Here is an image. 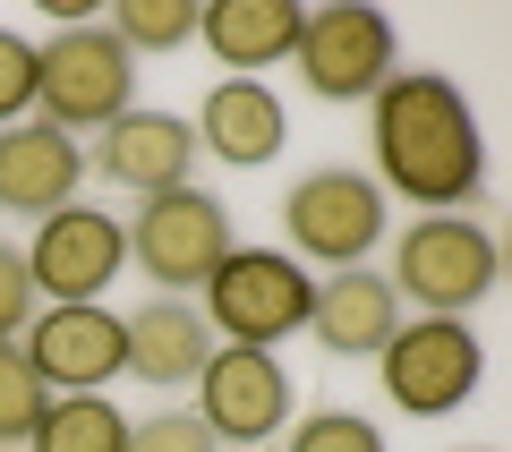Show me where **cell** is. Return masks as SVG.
<instances>
[{
    "label": "cell",
    "instance_id": "4fadbf2b",
    "mask_svg": "<svg viewBox=\"0 0 512 452\" xmlns=\"http://www.w3.org/2000/svg\"><path fill=\"white\" fill-rule=\"evenodd\" d=\"M77 188H86V145L77 137H60L35 111L18 128H0V214L43 222L60 205H77Z\"/></svg>",
    "mask_w": 512,
    "mask_h": 452
},
{
    "label": "cell",
    "instance_id": "cb8c5ba5",
    "mask_svg": "<svg viewBox=\"0 0 512 452\" xmlns=\"http://www.w3.org/2000/svg\"><path fill=\"white\" fill-rule=\"evenodd\" d=\"M26 325H35V273L18 239H0V342H18Z\"/></svg>",
    "mask_w": 512,
    "mask_h": 452
},
{
    "label": "cell",
    "instance_id": "8fae6325",
    "mask_svg": "<svg viewBox=\"0 0 512 452\" xmlns=\"http://www.w3.org/2000/svg\"><path fill=\"white\" fill-rule=\"evenodd\" d=\"M26 367L43 376V393H103L111 376H128V325L94 299V308H35V325L18 333Z\"/></svg>",
    "mask_w": 512,
    "mask_h": 452
},
{
    "label": "cell",
    "instance_id": "7c38bea8",
    "mask_svg": "<svg viewBox=\"0 0 512 452\" xmlns=\"http://www.w3.org/2000/svg\"><path fill=\"white\" fill-rule=\"evenodd\" d=\"M86 171H103V188H120V197H171V188H188V171H197V128L180 120V111H120V120L94 137Z\"/></svg>",
    "mask_w": 512,
    "mask_h": 452
},
{
    "label": "cell",
    "instance_id": "277c9868",
    "mask_svg": "<svg viewBox=\"0 0 512 452\" xmlns=\"http://www.w3.org/2000/svg\"><path fill=\"white\" fill-rule=\"evenodd\" d=\"M376 384L402 418H453L487 384V342L470 333V316H402L376 350Z\"/></svg>",
    "mask_w": 512,
    "mask_h": 452
},
{
    "label": "cell",
    "instance_id": "d6986e66",
    "mask_svg": "<svg viewBox=\"0 0 512 452\" xmlns=\"http://www.w3.org/2000/svg\"><path fill=\"white\" fill-rule=\"evenodd\" d=\"M103 26L128 43V60H154V52H180V43H197V9H188V0H120Z\"/></svg>",
    "mask_w": 512,
    "mask_h": 452
},
{
    "label": "cell",
    "instance_id": "d4e9b609",
    "mask_svg": "<svg viewBox=\"0 0 512 452\" xmlns=\"http://www.w3.org/2000/svg\"><path fill=\"white\" fill-rule=\"evenodd\" d=\"M470 452H487V444H470Z\"/></svg>",
    "mask_w": 512,
    "mask_h": 452
},
{
    "label": "cell",
    "instance_id": "603a6c76",
    "mask_svg": "<svg viewBox=\"0 0 512 452\" xmlns=\"http://www.w3.org/2000/svg\"><path fill=\"white\" fill-rule=\"evenodd\" d=\"M26 111H35V43L0 26V128H18Z\"/></svg>",
    "mask_w": 512,
    "mask_h": 452
},
{
    "label": "cell",
    "instance_id": "5bb4252c",
    "mask_svg": "<svg viewBox=\"0 0 512 452\" xmlns=\"http://www.w3.org/2000/svg\"><path fill=\"white\" fill-rule=\"evenodd\" d=\"M188 128H197V154H214L231 171H265L291 145V103L265 77H222V86H205V103H197Z\"/></svg>",
    "mask_w": 512,
    "mask_h": 452
},
{
    "label": "cell",
    "instance_id": "9a60e30c",
    "mask_svg": "<svg viewBox=\"0 0 512 452\" xmlns=\"http://www.w3.org/2000/svg\"><path fill=\"white\" fill-rule=\"evenodd\" d=\"M393 325H402V299H393V282H384L376 265L325 273L316 299H308V333H316V350H333V359H376V350L393 342Z\"/></svg>",
    "mask_w": 512,
    "mask_h": 452
},
{
    "label": "cell",
    "instance_id": "2e32d148",
    "mask_svg": "<svg viewBox=\"0 0 512 452\" xmlns=\"http://www.w3.org/2000/svg\"><path fill=\"white\" fill-rule=\"evenodd\" d=\"M128 376L154 384V393H180V384L205 376V359H214V325L197 316V299H163L154 290L146 308H128Z\"/></svg>",
    "mask_w": 512,
    "mask_h": 452
},
{
    "label": "cell",
    "instance_id": "6da1fadb",
    "mask_svg": "<svg viewBox=\"0 0 512 452\" xmlns=\"http://www.w3.org/2000/svg\"><path fill=\"white\" fill-rule=\"evenodd\" d=\"M367 154L384 205H427V214H461L487 205V137H478L470 94L444 69H393L367 103Z\"/></svg>",
    "mask_w": 512,
    "mask_h": 452
},
{
    "label": "cell",
    "instance_id": "44dd1931",
    "mask_svg": "<svg viewBox=\"0 0 512 452\" xmlns=\"http://www.w3.org/2000/svg\"><path fill=\"white\" fill-rule=\"evenodd\" d=\"M43 410H52L43 376L26 367V350H18V342H0V452H9V444H26Z\"/></svg>",
    "mask_w": 512,
    "mask_h": 452
},
{
    "label": "cell",
    "instance_id": "52a82bcc",
    "mask_svg": "<svg viewBox=\"0 0 512 452\" xmlns=\"http://www.w3.org/2000/svg\"><path fill=\"white\" fill-rule=\"evenodd\" d=\"M291 69L316 103H376V86L402 69V35L384 9L367 0H325L299 18V43H291Z\"/></svg>",
    "mask_w": 512,
    "mask_h": 452
},
{
    "label": "cell",
    "instance_id": "30bf717a",
    "mask_svg": "<svg viewBox=\"0 0 512 452\" xmlns=\"http://www.w3.org/2000/svg\"><path fill=\"white\" fill-rule=\"evenodd\" d=\"M128 265V231L111 205H60V214L35 222V248H26V273H35V299L52 308H94Z\"/></svg>",
    "mask_w": 512,
    "mask_h": 452
},
{
    "label": "cell",
    "instance_id": "e0dca14e",
    "mask_svg": "<svg viewBox=\"0 0 512 452\" xmlns=\"http://www.w3.org/2000/svg\"><path fill=\"white\" fill-rule=\"evenodd\" d=\"M299 0H214V9H197V43L222 60L231 77H256V69H282L299 43Z\"/></svg>",
    "mask_w": 512,
    "mask_h": 452
},
{
    "label": "cell",
    "instance_id": "ffe728a7",
    "mask_svg": "<svg viewBox=\"0 0 512 452\" xmlns=\"http://www.w3.org/2000/svg\"><path fill=\"white\" fill-rule=\"evenodd\" d=\"M282 452H393L367 410H308L299 427H282Z\"/></svg>",
    "mask_w": 512,
    "mask_h": 452
},
{
    "label": "cell",
    "instance_id": "8992f818",
    "mask_svg": "<svg viewBox=\"0 0 512 452\" xmlns=\"http://www.w3.org/2000/svg\"><path fill=\"white\" fill-rule=\"evenodd\" d=\"M308 265L282 248H231L214 265V282H205V325H214V342H248V350H274L291 342V333H308Z\"/></svg>",
    "mask_w": 512,
    "mask_h": 452
},
{
    "label": "cell",
    "instance_id": "7a4b0ae2",
    "mask_svg": "<svg viewBox=\"0 0 512 452\" xmlns=\"http://www.w3.org/2000/svg\"><path fill=\"white\" fill-rule=\"evenodd\" d=\"M137 60L103 18L52 26V43H35V120H52L60 137H103L120 111H137Z\"/></svg>",
    "mask_w": 512,
    "mask_h": 452
},
{
    "label": "cell",
    "instance_id": "ac0fdd59",
    "mask_svg": "<svg viewBox=\"0 0 512 452\" xmlns=\"http://www.w3.org/2000/svg\"><path fill=\"white\" fill-rule=\"evenodd\" d=\"M35 452H120L128 444V410H111L103 393H52V410L26 435Z\"/></svg>",
    "mask_w": 512,
    "mask_h": 452
},
{
    "label": "cell",
    "instance_id": "3957f363",
    "mask_svg": "<svg viewBox=\"0 0 512 452\" xmlns=\"http://www.w3.org/2000/svg\"><path fill=\"white\" fill-rule=\"evenodd\" d=\"M495 273H504V248H495V231L478 214H419L393 239V273L384 282L419 316H470L495 290Z\"/></svg>",
    "mask_w": 512,
    "mask_h": 452
},
{
    "label": "cell",
    "instance_id": "ba28073f",
    "mask_svg": "<svg viewBox=\"0 0 512 452\" xmlns=\"http://www.w3.org/2000/svg\"><path fill=\"white\" fill-rule=\"evenodd\" d=\"M128 231V265L146 273L163 299H188V290L214 282V265L231 256V214H222L214 188H171V197H146L120 222Z\"/></svg>",
    "mask_w": 512,
    "mask_h": 452
},
{
    "label": "cell",
    "instance_id": "7402d4cb",
    "mask_svg": "<svg viewBox=\"0 0 512 452\" xmlns=\"http://www.w3.org/2000/svg\"><path fill=\"white\" fill-rule=\"evenodd\" d=\"M120 452H222V444L205 435L197 410H154V418H128V444Z\"/></svg>",
    "mask_w": 512,
    "mask_h": 452
},
{
    "label": "cell",
    "instance_id": "9c48e42d",
    "mask_svg": "<svg viewBox=\"0 0 512 452\" xmlns=\"http://www.w3.org/2000/svg\"><path fill=\"white\" fill-rule=\"evenodd\" d=\"M197 393V418L214 444H274L282 427H291L299 393H291V367H282V350H248V342H214V359H205V376L188 384Z\"/></svg>",
    "mask_w": 512,
    "mask_h": 452
},
{
    "label": "cell",
    "instance_id": "5b68a950",
    "mask_svg": "<svg viewBox=\"0 0 512 452\" xmlns=\"http://www.w3.org/2000/svg\"><path fill=\"white\" fill-rule=\"evenodd\" d=\"M384 222H393L384 188L367 180V171H350V163H325V171H308V180L282 188V239H291L282 256H299V265H325V273L367 265L376 239H384Z\"/></svg>",
    "mask_w": 512,
    "mask_h": 452
}]
</instances>
